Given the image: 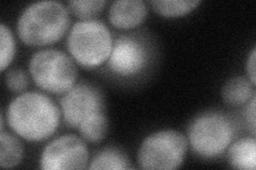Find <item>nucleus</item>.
Segmentation results:
<instances>
[{
	"label": "nucleus",
	"instance_id": "obj_11",
	"mask_svg": "<svg viewBox=\"0 0 256 170\" xmlns=\"http://www.w3.org/2000/svg\"><path fill=\"white\" fill-rule=\"evenodd\" d=\"M230 163L237 169L254 170L256 167V142L254 139H242L228 150Z\"/></svg>",
	"mask_w": 256,
	"mask_h": 170
},
{
	"label": "nucleus",
	"instance_id": "obj_1",
	"mask_svg": "<svg viewBox=\"0 0 256 170\" xmlns=\"http://www.w3.org/2000/svg\"><path fill=\"white\" fill-rule=\"evenodd\" d=\"M8 125L22 139L44 141L57 130L60 113L50 97L28 92L16 97L6 110Z\"/></svg>",
	"mask_w": 256,
	"mask_h": 170
},
{
	"label": "nucleus",
	"instance_id": "obj_5",
	"mask_svg": "<svg viewBox=\"0 0 256 170\" xmlns=\"http://www.w3.org/2000/svg\"><path fill=\"white\" fill-rule=\"evenodd\" d=\"M192 149L203 158H216L224 152L234 137V126L223 114L207 112L192 120L189 126Z\"/></svg>",
	"mask_w": 256,
	"mask_h": 170
},
{
	"label": "nucleus",
	"instance_id": "obj_7",
	"mask_svg": "<svg viewBox=\"0 0 256 170\" xmlns=\"http://www.w3.org/2000/svg\"><path fill=\"white\" fill-rule=\"evenodd\" d=\"M89 151L82 140L75 135H63L48 144L40 157V168L45 170L84 169Z\"/></svg>",
	"mask_w": 256,
	"mask_h": 170
},
{
	"label": "nucleus",
	"instance_id": "obj_9",
	"mask_svg": "<svg viewBox=\"0 0 256 170\" xmlns=\"http://www.w3.org/2000/svg\"><path fill=\"white\" fill-rule=\"evenodd\" d=\"M148 61L146 47L134 37L122 36L116 40L108 59V66L123 77L137 75Z\"/></svg>",
	"mask_w": 256,
	"mask_h": 170
},
{
	"label": "nucleus",
	"instance_id": "obj_15",
	"mask_svg": "<svg viewBox=\"0 0 256 170\" xmlns=\"http://www.w3.org/2000/svg\"><path fill=\"white\" fill-rule=\"evenodd\" d=\"M90 169H114L125 170L130 168V162L126 157L116 149H105L94 157Z\"/></svg>",
	"mask_w": 256,
	"mask_h": 170
},
{
	"label": "nucleus",
	"instance_id": "obj_18",
	"mask_svg": "<svg viewBox=\"0 0 256 170\" xmlns=\"http://www.w3.org/2000/svg\"><path fill=\"white\" fill-rule=\"evenodd\" d=\"M106 3V0H73L68 2V5L72 12L80 18L89 19L98 15Z\"/></svg>",
	"mask_w": 256,
	"mask_h": 170
},
{
	"label": "nucleus",
	"instance_id": "obj_14",
	"mask_svg": "<svg viewBox=\"0 0 256 170\" xmlns=\"http://www.w3.org/2000/svg\"><path fill=\"white\" fill-rule=\"evenodd\" d=\"M78 127L79 132L84 139L95 143L102 141L106 136L108 131V120L100 111L88 116Z\"/></svg>",
	"mask_w": 256,
	"mask_h": 170
},
{
	"label": "nucleus",
	"instance_id": "obj_4",
	"mask_svg": "<svg viewBox=\"0 0 256 170\" xmlns=\"http://www.w3.org/2000/svg\"><path fill=\"white\" fill-rule=\"evenodd\" d=\"M29 70L34 82L54 94H63L74 86L77 68L68 54L56 49L40 50L31 56Z\"/></svg>",
	"mask_w": 256,
	"mask_h": 170
},
{
	"label": "nucleus",
	"instance_id": "obj_8",
	"mask_svg": "<svg viewBox=\"0 0 256 170\" xmlns=\"http://www.w3.org/2000/svg\"><path fill=\"white\" fill-rule=\"evenodd\" d=\"M102 98L95 87L79 84L68 91L61 99V109L66 123L78 127L88 116L100 112Z\"/></svg>",
	"mask_w": 256,
	"mask_h": 170
},
{
	"label": "nucleus",
	"instance_id": "obj_20",
	"mask_svg": "<svg viewBox=\"0 0 256 170\" xmlns=\"http://www.w3.org/2000/svg\"><path fill=\"white\" fill-rule=\"evenodd\" d=\"M255 53H256L255 48H253L250 55H249V58H248V61H246V72H248V75H249L250 81L253 85H255V82H256V78H255V69H256L255 68L256 67L255 58L256 56H255Z\"/></svg>",
	"mask_w": 256,
	"mask_h": 170
},
{
	"label": "nucleus",
	"instance_id": "obj_17",
	"mask_svg": "<svg viewBox=\"0 0 256 170\" xmlns=\"http://www.w3.org/2000/svg\"><path fill=\"white\" fill-rule=\"evenodd\" d=\"M0 62H2V71L10 65L15 55V40L11 30L4 23L0 25Z\"/></svg>",
	"mask_w": 256,
	"mask_h": 170
},
{
	"label": "nucleus",
	"instance_id": "obj_12",
	"mask_svg": "<svg viewBox=\"0 0 256 170\" xmlns=\"http://www.w3.org/2000/svg\"><path fill=\"white\" fill-rule=\"evenodd\" d=\"M253 84L242 77L228 80L223 87V98L228 104L239 105L249 101L254 96Z\"/></svg>",
	"mask_w": 256,
	"mask_h": 170
},
{
	"label": "nucleus",
	"instance_id": "obj_3",
	"mask_svg": "<svg viewBox=\"0 0 256 170\" xmlns=\"http://www.w3.org/2000/svg\"><path fill=\"white\" fill-rule=\"evenodd\" d=\"M114 42L104 22L84 19L76 22L68 38L72 56L86 67H95L109 59Z\"/></svg>",
	"mask_w": 256,
	"mask_h": 170
},
{
	"label": "nucleus",
	"instance_id": "obj_13",
	"mask_svg": "<svg viewBox=\"0 0 256 170\" xmlns=\"http://www.w3.org/2000/svg\"><path fill=\"white\" fill-rule=\"evenodd\" d=\"M24 153L22 143L16 137L2 131L0 134V165L2 168H12L20 164Z\"/></svg>",
	"mask_w": 256,
	"mask_h": 170
},
{
	"label": "nucleus",
	"instance_id": "obj_16",
	"mask_svg": "<svg viewBox=\"0 0 256 170\" xmlns=\"http://www.w3.org/2000/svg\"><path fill=\"white\" fill-rule=\"evenodd\" d=\"M201 3L200 0H154L150 4L160 15L174 17L185 15Z\"/></svg>",
	"mask_w": 256,
	"mask_h": 170
},
{
	"label": "nucleus",
	"instance_id": "obj_19",
	"mask_svg": "<svg viewBox=\"0 0 256 170\" xmlns=\"http://www.w3.org/2000/svg\"><path fill=\"white\" fill-rule=\"evenodd\" d=\"M6 83L8 87L14 92L24 91L28 85L27 75L20 69H13L8 72Z\"/></svg>",
	"mask_w": 256,
	"mask_h": 170
},
{
	"label": "nucleus",
	"instance_id": "obj_21",
	"mask_svg": "<svg viewBox=\"0 0 256 170\" xmlns=\"http://www.w3.org/2000/svg\"><path fill=\"white\" fill-rule=\"evenodd\" d=\"M255 101H256V98L255 96H253L250 104L248 105L246 110V118L248 120V123L251 125L253 133H255Z\"/></svg>",
	"mask_w": 256,
	"mask_h": 170
},
{
	"label": "nucleus",
	"instance_id": "obj_2",
	"mask_svg": "<svg viewBox=\"0 0 256 170\" xmlns=\"http://www.w3.org/2000/svg\"><path fill=\"white\" fill-rule=\"evenodd\" d=\"M70 26L66 7L54 0L28 5L18 21V36L29 46L50 45L59 40Z\"/></svg>",
	"mask_w": 256,
	"mask_h": 170
},
{
	"label": "nucleus",
	"instance_id": "obj_10",
	"mask_svg": "<svg viewBox=\"0 0 256 170\" xmlns=\"http://www.w3.org/2000/svg\"><path fill=\"white\" fill-rule=\"evenodd\" d=\"M148 7L142 0H116L108 11L109 21L118 29H132L146 18Z\"/></svg>",
	"mask_w": 256,
	"mask_h": 170
},
{
	"label": "nucleus",
	"instance_id": "obj_6",
	"mask_svg": "<svg viewBox=\"0 0 256 170\" xmlns=\"http://www.w3.org/2000/svg\"><path fill=\"white\" fill-rule=\"evenodd\" d=\"M187 140L174 130L152 133L142 142L138 162L143 169H176L185 159Z\"/></svg>",
	"mask_w": 256,
	"mask_h": 170
}]
</instances>
